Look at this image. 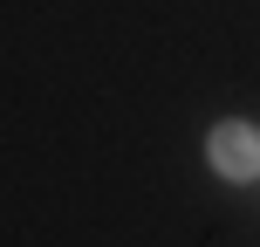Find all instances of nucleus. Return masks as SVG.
Segmentation results:
<instances>
[{"mask_svg": "<svg viewBox=\"0 0 260 247\" xmlns=\"http://www.w3.org/2000/svg\"><path fill=\"white\" fill-rule=\"evenodd\" d=\"M206 158H212V172H219V179H233V185H253V179H260V130H253V124H240V117L212 124V138H206Z\"/></svg>", "mask_w": 260, "mask_h": 247, "instance_id": "1", "label": "nucleus"}]
</instances>
